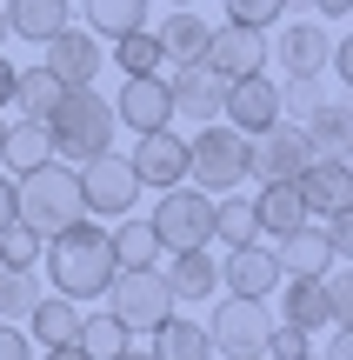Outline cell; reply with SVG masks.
<instances>
[{
  "mask_svg": "<svg viewBox=\"0 0 353 360\" xmlns=\"http://www.w3.org/2000/svg\"><path fill=\"white\" fill-rule=\"evenodd\" d=\"M293 187H300L307 214H340V207H353V160L314 154L300 174H293Z\"/></svg>",
  "mask_w": 353,
  "mask_h": 360,
  "instance_id": "cell-15",
  "label": "cell"
},
{
  "mask_svg": "<svg viewBox=\"0 0 353 360\" xmlns=\"http://www.w3.org/2000/svg\"><path fill=\"white\" fill-rule=\"evenodd\" d=\"M220 281H227V294H240V300H267V294L280 287L274 247H260V240H247V247H227V260H220Z\"/></svg>",
  "mask_w": 353,
  "mask_h": 360,
  "instance_id": "cell-17",
  "label": "cell"
},
{
  "mask_svg": "<svg viewBox=\"0 0 353 360\" xmlns=\"http://www.w3.org/2000/svg\"><path fill=\"white\" fill-rule=\"evenodd\" d=\"M0 134H7V114H0Z\"/></svg>",
  "mask_w": 353,
  "mask_h": 360,
  "instance_id": "cell-53",
  "label": "cell"
},
{
  "mask_svg": "<svg viewBox=\"0 0 353 360\" xmlns=\"http://www.w3.org/2000/svg\"><path fill=\"white\" fill-rule=\"evenodd\" d=\"M320 101H327V80L320 74H287V87H280V120H307Z\"/></svg>",
  "mask_w": 353,
  "mask_h": 360,
  "instance_id": "cell-36",
  "label": "cell"
},
{
  "mask_svg": "<svg viewBox=\"0 0 353 360\" xmlns=\"http://www.w3.org/2000/svg\"><path fill=\"white\" fill-rule=\"evenodd\" d=\"M107 314H114L127 334H154L173 314V294H167V281H160V267H120L114 281H107Z\"/></svg>",
  "mask_w": 353,
  "mask_h": 360,
  "instance_id": "cell-6",
  "label": "cell"
},
{
  "mask_svg": "<svg viewBox=\"0 0 353 360\" xmlns=\"http://www.w3.org/2000/svg\"><path fill=\"white\" fill-rule=\"evenodd\" d=\"M0 47H7V13H0Z\"/></svg>",
  "mask_w": 353,
  "mask_h": 360,
  "instance_id": "cell-49",
  "label": "cell"
},
{
  "mask_svg": "<svg viewBox=\"0 0 353 360\" xmlns=\"http://www.w3.org/2000/svg\"><path fill=\"white\" fill-rule=\"evenodd\" d=\"M320 294H327V321L347 327L353 321V274H347V260H333V267L320 274Z\"/></svg>",
  "mask_w": 353,
  "mask_h": 360,
  "instance_id": "cell-38",
  "label": "cell"
},
{
  "mask_svg": "<svg viewBox=\"0 0 353 360\" xmlns=\"http://www.w3.org/2000/svg\"><path fill=\"white\" fill-rule=\"evenodd\" d=\"M213 240H220V247H247V240H260L253 200H240V193H213Z\"/></svg>",
  "mask_w": 353,
  "mask_h": 360,
  "instance_id": "cell-31",
  "label": "cell"
},
{
  "mask_svg": "<svg viewBox=\"0 0 353 360\" xmlns=\"http://www.w3.org/2000/svg\"><path fill=\"white\" fill-rule=\"evenodd\" d=\"M187 180L200 193H234L247 180V134L227 120H200V134L187 141Z\"/></svg>",
  "mask_w": 353,
  "mask_h": 360,
  "instance_id": "cell-4",
  "label": "cell"
},
{
  "mask_svg": "<svg viewBox=\"0 0 353 360\" xmlns=\"http://www.w3.org/2000/svg\"><path fill=\"white\" fill-rule=\"evenodd\" d=\"M107 247H114V267H160V233L147 227V214H120Z\"/></svg>",
  "mask_w": 353,
  "mask_h": 360,
  "instance_id": "cell-26",
  "label": "cell"
},
{
  "mask_svg": "<svg viewBox=\"0 0 353 360\" xmlns=\"http://www.w3.org/2000/svg\"><path fill=\"white\" fill-rule=\"evenodd\" d=\"M253 220H260V233H287L307 220V200L293 180H260V200H253Z\"/></svg>",
  "mask_w": 353,
  "mask_h": 360,
  "instance_id": "cell-28",
  "label": "cell"
},
{
  "mask_svg": "<svg viewBox=\"0 0 353 360\" xmlns=\"http://www.w3.org/2000/svg\"><path fill=\"white\" fill-rule=\"evenodd\" d=\"M0 360H34V347H27V327L0 321Z\"/></svg>",
  "mask_w": 353,
  "mask_h": 360,
  "instance_id": "cell-42",
  "label": "cell"
},
{
  "mask_svg": "<svg viewBox=\"0 0 353 360\" xmlns=\"http://www.w3.org/2000/svg\"><path fill=\"white\" fill-rule=\"evenodd\" d=\"M147 354L154 360H213V340H207V327L200 321H160L154 334H147Z\"/></svg>",
  "mask_w": 353,
  "mask_h": 360,
  "instance_id": "cell-24",
  "label": "cell"
},
{
  "mask_svg": "<svg viewBox=\"0 0 353 360\" xmlns=\"http://www.w3.org/2000/svg\"><path fill=\"white\" fill-rule=\"evenodd\" d=\"M314 160V141H307L300 120H274L267 134H247V174L253 180H293Z\"/></svg>",
  "mask_w": 353,
  "mask_h": 360,
  "instance_id": "cell-7",
  "label": "cell"
},
{
  "mask_svg": "<svg viewBox=\"0 0 353 360\" xmlns=\"http://www.w3.org/2000/svg\"><path fill=\"white\" fill-rule=\"evenodd\" d=\"M114 120L133 134H154L173 120V101H167V74H127V87H120L114 101Z\"/></svg>",
  "mask_w": 353,
  "mask_h": 360,
  "instance_id": "cell-16",
  "label": "cell"
},
{
  "mask_svg": "<svg viewBox=\"0 0 353 360\" xmlns=\"http://www.w3.org/2000/svg\"><path fill=\"white\" fill-rule=\"evenodd\" d=\"M114 67H120V74H160V67H167L160 34H154V27H133V34H120V40H114Z\"/></svg>",
  "mask_w": 353,
  "mask_h": 360,
  "instance_id": "cell-34",
  "label": "cell"
},
{
  "mask_svg": "<svg viewBox=\"0 0 353 360\" xmlns=\"http://www.w3.org/2000/svg\"><path fill=\"white\" fill-rule=\"evenodd\" d=\"M307 360H320V354H307Z\"/></svg>",
  "mask_w": 353,
  "mask_h": 360,
  "instance_id": "cell-54",
  "label": "cell"
},
{
  "mask_svg": "<svg viewBox=\"0 0 353 360\" xmlns=\"http://www.w3.org/2000/svg\"><path fill=\"white\" fill-rule=\"evenodd\" d=\"M314 13H320V20H333V27H347V13H353V0H314Z\"/></svg>",
  "mask_w": 353,
  "mask_h": 360,
  "instance_id": "cell-43",
  "label": "cell"
},
{
  "mask_svg": "<svg viewBox=\"0 0 353 360\" xmlns=\"http://www.w3.org/2000/svg\"><path fill=\"white\" fill-rule=\"evenodd\" d=\"M7 101H13V60L0 53V107H7Z\"/></svg>",
  "mask_w": 353,
  "mask_h": 360,
  "instance_id": "cell-46",
  "label": "cell"
},
{
  "mask_svg": "<svg viewBox=\"0 0 353 360\" xmlns=\"http://www.w3.org/2000/svg\"><path fill=\"white\" fill-rule=\"evenodd\" d=\"M114 360H154V354H147V347H127V354H114Z\"/></svg>",
  "mask_w": 353,
  "mask_h": 360,
  "instance_id": "cell-48",
  "label": "cell"
},
{
  "mask_svg": "<svg viewBox=\"0 0 353 360\" xmlns=\"http://www.w3.org/2000/svg\"><path fill=\"white\" fill-rule=\"evenodd\" d=\"M327 247H333V260H347V247H353V207H340V214H327Z\"/></svg>",
  "mask_w": 353,
  "mask_h": 360,
  "instance_id": "cell-41",
  "label": "cell"
},
{
  "mask_svg": "<svg viewBox=\"0 0 353 360\" xmlns=\"http://www.w3.org/2000/svg\"><path fill=\"white\" fill-rule=\"evenodd\" d=\"M127 167H133V180H140V187H180L187 180V141L173 127H154V134H140V141H133V154H127Z\"/></svg>",
  "mask_w": 353,
  "mask_h": 360,
  "instance_id": "cell-12",
  "label": "cell"
},
{
  "mask_svg": "<svg viewBox=\"0 0 353 360\" xmlns=\"http://www.w3.org/2000/svg\"><path fill=\"white\" fill-rule=\"evenodd\" d=\"M13 220V174H0V227Z\"/></svg>",
  "mask_w": 353,
  "mask_h": 360,
  "instance_id": "cell-45",
  "label": "cell"
},
{
  "mask_svg": "<svg viewBox=\"0 0 353 360\" xmlns=\"http://www.w3.org/2000/svg\"><path fill=\"white\" fill-rule=\"evenodd\" d=\"M34 300H40L34 267H0V321H27Z\"/></svg>",
  "mask_w": 353,
  "mask_h": 360,
  "instance_id": "cell-35",
  "label": "cell"
},
{
  "mask_svg": "<svg viewBox=\"0 0 353 360\" xmlns=\"http://www.w3.org/2000/svg\"><path fill=\"white\" fill-rule=\"evenodd\" d=\"M260 354H267V360H307V354H314V334H307V327H293V321H274Z\"/></svg>",
  "mask_w": 353,
  "mask_h": 360,
  "instance_id": "cell-39",
  "label": "cell"
},
{
  "mask_svg": "<svg viewBox=\"0 0 353 360\" xmlns=\"http://www.w3.org/2000/svg\"><path fill=\"white\" fill-rule=\"evenodd\" d=\"M80 7H87V20H93L100 40H120V34H133V27H147L154 0H80Z\"/></svg>",
  "mask_w": 353,
  "mask_h": 360,
  "instance_id": "cell-32",
  "label": "cell"
},
{
  "mask_svg": "<svg viewBox=\"0 0 353 360\" xmlns=\"http://www.w3.org/2000/svg\"><path fill=\"white\" fill-rule=\"evenodd\" d=\"M220 94H227V80L213 74L207 60H173V74H167L173 114H187V120H220Z\"/></svg>",
  "mask_w": 353,
  "mask_h": 360,
  "instance_id": "cell-14",
  "label": "cell"
},
{
  "mask_svg": "<svg viewBox=\"0 0 353 360\" xmlns=\"http://www.w3.org/2000/svg\"><path fill=\"white\" fill-rule=\"evenodd\" d=\"M47 47V74L60 80V87H93L100 80V67H107V53H100V34H80V27H60L53 40H40Z\"/></svg>",
  "mask_w": 353,
  "mask_h": 360,
  "instance_id": "cell-11",
  "label": "cell"
},
{
  "mask_svg": "<svg viewBox=\"0 0 353 360\" xmlns=\"http://www.w3.org/2000/svg\"><path fill=\"white\" fill-rule=\"evenodd\" d=\"M220 120H227V127H240V134H267V127L280 120V87L267 80V67H260V74L227 80V94H220Z\"/></svg>",
  "mask_w": 353,
  "mask_h": 360,
  "instance_id": "cell-10",
  "label": "cell"
},
{
  "mask_svg": "<svg viewBox=\"0 0 353 360\" xmlns=\"http://www.w3.org/2000/svg\"><path fill=\"white\" fill-rule=\"evenodd\" d=\"M320 360H353V334H347V327H333V340H327Z\"/></svg>",
  "mask_w": 353,
  "mask_h": 360,
  "instance_id": "cell-44",
  "label": "cell"
},
{
  "mask_svg": "<svg viewBox=\"0 0 353 360\" xmlns=\"http://www.w3.org/2000/svg\"><path fill=\"white\" fill-rule=\"evenodd\" d=\"M240 360H267V354H240Z\"/></svg>",
  "mask_w": 353,
  "mask_h": 360,
  "instance_id": "cell-51",
  "label": "cell"
},
{
  "mask_svg": "<svg viewBox=\"0 0 353 360\" xmlns=\"http://www.w3.org/2000/svg\"><path fill=\"white\" fill-rule=\"evenodd\" d=\"M173 7H194V0H173Z\"/></svg>",
  "mask_w": 353,
  "mask_h": 360,
  "instance_id": "cell-52",
  "label": "cell"
},
{
  "mask_svg": "<svg viewBox=\"0 0 353 360\" xmlns=\"http://www.w3.org/2000/svg\"><path fill=\"white\" fill-rule=\"evenodd\" d=\"M13 220H27L34 233H60V227H74V220H87L80 174L60 167V160H40V167L13 174Z\"/></svg>",
  "mask_w": 353,
  "mask_h": 360,
  "instance_id": "cell-2",
  "label": "cell"
},
{
  "mask_svg": "<svg viewBox=\"0 0 353 360\" xmlns=\"http://www.w3.org/2000/svg\"><path fill=\"white\" fill-rule=\"evenodd\" d=\"M27 334H34L40 347H67V340L80 334V300H67V294H40L34 314H27Z\"/></svg>",
  "mask_w": 353,
  "mask_h": 360,
  "instance_id": "cell-25",
  "label": "cell"
},
{
  "mask_svg": "<svg viewBox=\"0 0 353 360\" xmlns=\"http://www.w3.org/2000/svg\"><path fill=\"white\" fill-rule=\"evenodd\" d=\"M154 34H160V53H167V60H200V53H207V34H213V27L200 20L194 7H173L167 20L154 27Z\"/></svg>",
  "mask_w": 353,
  "mask_h": 360,
  "instance_id": "cell-29",
  "label": "cell"
},
{
  "mask_svg": "<svg viewBox=\"0 0 353 360\" xmlns=\"http://www.w3.org/2000/svg\"><path fill=\"white\" fill-rule=\"evenodd\" d=\"M40 240L47 233H34L27 220H7L0 227V267H40Z\"/></svg>",
  "mask_w": 353,
  "mask_h": 360,
  "instance_id": "cell-37",
  "label": "cell"
},
{
  "mask_svg": "<svg viewBox=\"0 0 353 360\" xmlns=\"http://www.w3.org/2000/svg\"><path fill=\"white\" fill-rule=\"evenodd\" d=\"M267 53H280L287 74H320V67H327V27L320 20H287L267 40Z\"/></svg>",
  "mask_w": 353,
  "mask_h": 360,
  "instance_id": "cell-18",
  "label": "cell"
},
{
  "mask_svg": "<svg viewBox=\"0 0 353 360\" xmlns=\"http://www.w3.org/2000/svg\"><path fill=\"white\" fill-rule=\"evenodd\" d=\"M287 7H314V0H287Z\"/></svg>",
  "mask_w": 353,
  "mask_h": 360,
  "instance_id": "cell-50",
  "label": "cell"
},
{
  "mask_svg": "<svg viewBox=\"0 0 353 360\" xmlns=\"http://www.w3.org/2000/svg\"><path fill=\"white\" fill-rule=\"evenodd\" d=\"M147 227L160 233V254H180V247H213V193L200 187H160Z\"/></svg>",
  "mask_w": 353,
  "mask_h": 360,
  "instance_id": "cell-5",
  "label": "cell"
},
{
  "mask_svg": "<svg viewBox=\"0 0 353 360\" xmlns=\"http://www.w3.org/2000/svg\"><path fill=\"white\" fill-rule=\"evenodd\" d=\"M307 141H314V154H333V160H353V114H347V94L333 87L327 101L314 107V114L300 120Z\"/></svg>",
  "mask_w": 353,
  "mask_h": 360,
  "instance_id": "cell-21",
  "label": "cell"
},
{
  "mask_svg": "<svg viewBox=\"0 0 353 360\" xmlns=\"http://www.w3.org/2000/svg\"><path fill=\"white\" fill-rule=\"evenodd\" d=\"M40 267H47L53 294L67 300H100L107 281H114V247H107V227H93V220H74V227L47 233L40 240Z\"/></svg>",
  "mask_w": 353,
  "mask_h": 360,
  "instance_id": "cell-1",
  "label": "cell"
},
{
  "mask_svg": "<svg viewBox=\"0 0 353 360\" xmlns=\"http://www.w3.org/2000/svg\"><path fill=\"white\" fill-rule=\"evenodd\" d=\"M200 60H207L220 80L260 74V67H267V34H260V27H234V20H227V27L207 34V53H200Z\"/></svg>",
  "mask_w": 353,
  "mask_h": 360,
  "instance_id": "cell-13",
  "label": "cell"
},
{
  "mask_svg": "<svg viewBox=\"0 0 353 360\" xmlns=\"http://www.w3.org/2000/svg\"><path fill=\"white\" fill-rule=\"evenodd\" d=\"M0 160H7V174H27V167H40V160H53V134H47V120H7V134H0Z\"/></svg>",
  "mask_w": 353,
  "mask_h": 360,
  "instance_id": "cell-22",
  "label": "cell"
},
{
  "mask_svg": "<svg viewBox=\"0 0 353 360\" xmlns=\"http://www.w3.org/2000/svg\"><path fill=\"white\" fill-rule=\"evenodd\" d=\"M220 7H227V20H234V27H260V34H267V27H280L287 0H220Z\"/></svg>",
  "mask_w": 353,
  "mask_h": 360,
  "instance_id": "cell-40",
  "label": "cell"
},
{
  "mask_svg": "<svg viewBox=\"0 0 353 360\" xmlns=\"http://www.w3.org/2000/svg\"><path fill=\"white\" fill-rule=\"evenodd\" d=\"M67 7L74 0H7V34H20V40H53L67 27Z\"/></svg>",
  "mask_w": 353,
  "mask_h": 360,
  "instance_id": "cell-27",
  "label": "cell"
},
{
  "mask_svg": "<svg viewBox=\"0 0 353 360\" xmlns=\"http://www.w3.org/2000/svg\"><path fill=\"white\" fill-rule=\"evenodd\" d=\"M207 327V340H213V354H260L267 347V327H274V314H267V300H240V294H227L220 300V314L213 321H200Z\"/></svg>",
  "mask_w": 353,
  "mask_h": 360,
  "instance_id": "cell-9",
  "label": "cell"
},
{
  "mask_svg": "<svg viewBox=\"0 0 353 360\" xmlns=\"http://www.w3.org/2000/svg\"><path fill=\"white\" fill-rule=\"evenodd\" d=\"M74 347L87 354V360H114V354H127V347H133V334L114 321V314H80V334H74Z\"/></svg>",
  "mask_w": 353,
  "mask_h": 360,
  "instance_id": "cell-33",
  "label": "cell"
},
{
  "mask_svg": "<svg viewBox=\"0 0 353 360\" xmlns=\"http://www.w3.org/2000/svg\"><path fill=\"white\" fill-rule=\"evenodd\" d=\"M47 360H87V354H80L74 340H67V347H47Z\"/></svg>",
  "mask_w": 353,
  "mask_h": 360,
  "instance_id": "cell-47",
  "label": "cell"
},
{
  "mask_svg": "<svg viewBox=\"0 0 353 360\" xmlns=\"http://www.w3.org/2000/svg\"><path fill=\"white\" fill-rule=\"evenodd\" d=\"M80 200H87V214H133V200H140V180H133L127 167V154H93V160H80Z\"/></svg>",
  "mask_w": 353,
  "mask_h": 360,
  "instance_id": "cell-8",
  "label": "cell"
},
{
  "mask_svg": "<svg viewBox=\"0 0 353 360\" xmlns=\"http://www.w3.org/2000/svg\"><path fill=\"white\" fill-rule=\"evenodd\" d=\"M280 321H293V327H333L327 321V294H320V274H287L280 281Z\"/></svg>",
  "mask_w": 353,
  "mask_h": 360,
  "instance_id": "cell-23",
  "label": "cell"
},
{
  "mask_svg": "<svg viewBox=\"0 0 353 360\" xmlns=\"http://www.w3.org/2000/svg\"><path fill=\"white\" fill-rule=\"evenodd\" d=\"M60 94H67V87L47 74V67H13V101H7V107H20L27 120H47Z\"/></svg>",
  "mask_w": 353,
  "mask_h": 360,
  "instance_id": "cell-30",
  "label": "cell"
},
{
  "mask_svg": "<svg viewBox=\"0 0 353 360\" xmlns=\"http://www.w3.org/2000/svg\"><path fill=\"white\" fill-rule=\"evenodd\" d=\"M274 267H280V281L287 274H327L333 267V247H327V233L320 227H287V233H274Z\"/></svg>",
  "mask_w": 353,
  "mask_h": 360,
  "instance_id": "cell-20",
  "label": "cell"
},
{
  "mask_svg": "<svg viewBox=\"0 0 353 360\" xmlns=\"http://www.w3.org/2000/svg\"><path fill=\"white\" fill-rule=\"evenodd\" d=\"M114 101H100L93 87H67L47 114V134H53V160H93L114 147Z\"/></svg>",
  "mask_w": 353,
  "mask_h": 360,
  "instance_id": "cell-3",
  "label": "cell"
},
{
  "mask_svg": "<svg viewBox=\"0 0 353 360\" xmlns=\"http://www.w3.org/2000/svg\"><path fill=\"white\" fill-rule=\"evenodd\" d=\"M160 281H167L173 300H213V287H220V260H213L207 247H180V254L160 267Z\"/></svg>",
  "mask_w": 353,
  "mask_h": 360,
  "instance_id": "cell-19",
  "label": "cell"
}]
</instances>
